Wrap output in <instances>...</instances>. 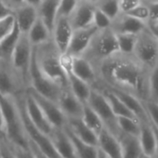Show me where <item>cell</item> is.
I'll use <instances>...</instances> for the list:
<instances>
[{
    "mask_svg": "<svg viewBox=\"0 0 158 158\" xmlns=\"http://www.w3.org/2000/svg\"><path fill=\"white\" fill-rule=\"evenodd\" d=\"M34 46L25 34H22L12 54L10 63L20 76L25 88H30V68L32 63Z\"/></svg>",
    "mask_w": 158,
    "mask_h": 158,
    "instance_id": "obj_6",
    "label": "cell"
},
{
    "mask_svg": "<svg viewBox=\"0 0 158 158\" xmlns=\"http://www.w3.org/2000/svg\"><path fill=\"white\" fill-rule=\"evenodd\" d=\"M75 137L89 144L98 146V135L92 131L81 117L67 118L65 126Z\"/></svg>",
    "mask_w": 158,
    "mask_h": 158,
    "instance_id": "obj_23",
    "label": "cell"
},
{
    "mask_svg": "<svg viewBox=\"0 0 158 158\" xmlns=\"http://www.w3.org/2000/svg\"><path fill=\"white\" fill-rule=\"evenodd\" d=\"M63 128L67 132L73 143L77 158H98V152H99L98 146L89 144L81 139H79L66 127H63Z\"/></svg>",
    "mask_w": 158,
    "mask_h": 158,
    "instance_id": "obj_28",
    "label": "cell"
},
{
    "mask_svg": "<svg viewBox=\"0 0 158 158\" xmlns=\"http://www.w3.org/2000/svg\"><path fill=\"white\" fill-rule=\"evenodd\" d=\"M133 55L151 71L158 65V40L147 27L137 35Z\"/></svg>",
    "mask_w": 158,
    "mask_h": 158,
    "instance_id": "obj_7",
    "label": "cell"
},
{
    "mask_svg": "<svg viewBox=\"0 0 158 158\" xmlns=\"http://www.w3.org/2000/svg\"><path fill=\"white\" fill-rule=\"evenodd\" d=\"M0 158H16L7 143L5 136H0Z\"/></svg>",
    "mask_w": 158,
    "mask_h": 158,
    "instance_id": "obj_42",
    "label": "cell"
},
{
    "mask_svg": "<svg viewBox=\"0 0 158 158\" xmlns=\"http://www.w3.org/2000/svg\"><path fill=\"white\" fill-rule=\"evenodd\" d=\"M42 1L43 0H23V3H26L30 6H33V7L38 9V7L40 6Z\"/></svg>",
    "mask_w": 158,
    "mask_h": 158,
    "instance_id": "obj_50",
    "label": "cell"
},
{
    "mask_svg": "<svg viewBox=\"0 0 158 158\" xmlns=\"http://www.w3.org/2000/svg\"><path fill=\"white\" fill-rule=\"evenodd\" d=\"M117 121H118L119 128L122 133L139 137V122L137 119L126 117V116H118Z\"/></svg>",
    "mask_w": 158,
    "mask_h": 158,
    "instance_id": "obj_33",
    "label": "cell"
},
{
    "mask_svg": "<svg viewBox=\"0 0 158 158\" xmlns=\"http://www.w3.org/2000/svg\"><path fill=\"white\" fill-rule=\"evenodd\" d=\"M26 90L27 89L13 69L10 61L0 60V94L14 98Z\"/></svg>",
    "mask_w": 158,
    "mask_h": 158,
    "instance_id": "obj_10",
    "label": "cell"
},
{
    "mask_svg": "<svg viewBox=\"0 0 158 158\" xmlns=\"http://www.w3.org/2000/svg\"><path fill=\"white\" fill-rule=\"evenodd\" d=\"M94 68L98 79L104 85L127 92L141 102L150 100L151 70L134 55L118 52L102 60Z\"/></svg>",
    "mask_w": 158,
    "mask_h": 158,
    "instance_id": "obj_1",
    "label": "cell"
},
{
    "mask_svg": "<svg viewBox=\"0 0 158 158\" xmlns=\"http://www.w3.org/2000/svg\"><path fill=\"white\" fill-rule=\"evenodd\" d=\"M24 105L30 120L37 128H39L42 132L48 136L53 127L46 118L42 110L40 109V107L38 106V104L36 103V102L35 101V99L33 98L28 89L26 90L24 96Z\"/></svg>",
    "mask_w": 158,
    "mask_h": 158,
    "instance_id": "obj_16",
    "label": "cell"
},
{
    "mask_svg": "<svg viewBox=\"0 0 158 158\" xmlns=\"http://www.w3.org/2000/svg\"><path fill=\"white\" fill-rule=\"evenodd\" d=\"M61 63L66 73L69 89L82 103H87L90 96L92 88L73 73L71 68V57L70 56L66 54L61 55Z\"/></svg>",
    "mask_w": 158,
    "mask_h": 158,
    "instance_id": "obj_12",
    "label": "cell"
},
{
    "mask_svg": "<svg viewBox=\"0 0 158 158\" xmlns=\"http://www.w3.org/2000/svg\"><path fill=\"white\" fill-rule=\"evenodd\" d=\"M6 140H7V143H8L10 149L11 150V152H13V154L15 155L16 158H35L33 152L30 150L29 146L28 147L21 146L19 144H16V143L9 140L7 138H6Z\"/></svg>",
    "mask_w": 158,
    "mask_h": 158,
    "instance_id": "obj_36",
    "label": "cell"
},
{
    "mask_svg": "<svg viewBox=\"0 0 158 158\" xmlns=\"http://www.w3.org/2000/svg\"><path fill=\"white\" fill-rule=\"evenodd\" d=\"M143 2H150V1H154V0H142Z\"/></svg>",
    "mask_w": 158,
    "mask_h": 158,
    "instance_id": "obj_55",
    "label": "cell"
},
{
    "mask_svg": "<svg viewBox=\"0 0 158 158\" xmlns=\"http://www.w3.org/2000/svg\"><path fill=\"white\" fill-rule=\"evenodd\" d=\"M96 5L79 0L77 5L69 15V20L73 30L92 25Z\"/></svg>",
    "mask_w": 158,
    "mask_h": 158,
    "instance_id": "obj_15",
    "label": "cell"
},
{
    "mask_svg": "<svg viewBox=\"0 0 158 158\" xmlns=\"http://www.w3.org/2000/svg\"><path fill=\"white\" fill-rule=\"evenodd\" d=\"M11 15H13V11L8 6L5 5L2 0H0V20L5 19Z\"/></svg>",
    "mask_w": 158,
    "mask_h": 158,
    "instance_id": "obj_47",
    "label": "cell"
},
{
    "mask_svg": "<svg viewBox=\"0 0 158 158\" xmlns=\"http://www.w3.org/2000/svg\"><path fill=\"white\" fill-rule=\"evenodd\" d=\"M121 12L127 13L138 5H139L142 0H118Z\"/></svg>",
    "mask_w": 158,
    "mask_h": 158,
    "instance_id": "obj_43",
    "label": "cell"
},
{
    "mask_svg": "<svg viewBox=\"0 0 158 158\" xmlns=\"http://www.w3.org/2000/svg\"><path fill=\"white\" fill-rule=\"evenodd\" d=\"M97 8L104 12L112 21L121 13L118 0H101Z\"/></svg>",
    "mask_w": 158,
    "mask_h": 158,
    "instance_id": "obj_34",
    "label": "cell"
},
{
    "mask_svg": "<svg viewBox=\"0 0 158 158\" xmlns=\"http://www.w3.org/2000/svg\"><path fill=\"white\" fill-rule=\"evenodd\" d=\"M30 89H32L38 94L55 102L56 103L58 102L63 89L60 86L52 81L50 78H48L40 71L35 58L34 50L30 68Z\"/></svg>",
    "mask_w": 158,
    "mask_h": 158,
    "instance_id": "obj_9",
    "label": "cell"
},
{
    "mask_svg": "<svg viewBox=\"0 0 158 158\" xmlns=\"http://www.w3.org/2000/svg\"><path fill=\"white\" fill-rule=\"evenodd\" d=\"M139 141L142 153L148 156H155L156 141L151 122H139Z\"/></svg>",
    "mask_w": 158,
    "mask_h": 158,
    "instance_id": "obj_25",
    "label": "cell"
},
{
    "mask_svg": "<svg viewBox=\"0 0 158 158\" xmlns=\"http://www.w3.org/2000/svg\"><path fill=\"white\" fill-rule=\"evenodd\" d=\"M57 103L66 118H77L82 116L84 103L75 97L69 87L62 89Z\"/></svg>",
    "mask_w": 158,
    "mask_h": 158,
    "instance_id": "obj_19",
    "label": "cell"
},
{
    "mask_svg": "<svg viewBox=\"0 0 158 158\" xmlns=\"http://www.w3.org/2000/svg\"><path fill=\"white\" fill-rule=\"evenodd\" d=\"M97 31L98 29L93 24L85 28L73 30L65 54L70 57L82 56Z\"/></svg>",
    "mask_w": 158,
    "mask_h": 158,
    "instance_id": "obj_13",
    "label": "cell"
},
{
    "mask_svg": "<svg viewBox=\"0 0 158 158\" xmlns=\"http://www.w3.org/2000/svg\"><path fill=\"white\" fill-rule=\"evenodd\" d=\"M34 51L40 71L62 89L68 88L66 73L61 63V54L52 39L35 46Z\"/></svg>",
    "mask_w": 158,
    "mask_h": 158,
    "instance_id": "obj_2",
    "label": "cell"
},
{
    "mask_svg": "<svg viewBox=\"0 0 158 158\" xmlns=\"http://www.w3.org/2000/svg\"><path fill=\"white\" fill-rule=\"evenodd\" d=\"M15 25L14 16H9L5 19L0 20V40L8 35L13 29Z\"/></svg>",
    "mask_w": 158,
    "mask_h": 158,
    "instance_id": "obj_40",
    "label": "cell"
},
{
    "mask_svg": "<svg viewBox=\"0 0 158 158\" xmlns=\"http://www.w3.org/2000/svg\"><path fill=\"white\" fill-rule=\"evenodd\" d=\"M92 24L98 29V30H103L107 28H111L112 20L101 10H99L96 7L94 16H93V22Z\"/></svg>",
    "mask_w": 158,
    "mask_h": 158,
    "instance_id": "obj_35",
    "label": "cell"
},
{
    "mask_svg": "<svg viewBox=\"0 0 158 158\" xmlns=\"http://www.w3.org/2000/svg\"><path fill=\"white\" fill-rule=\"evenodd\" d=\"M79 0H60V5L58 11V16H67L72 13Z\"/></svg>",
    "mask_w": 158,
    "mask_h": 158,
    "instance_id": "obj_41",
    "label": "cell"
},
{
    "mask_svg": "<svg viewBox=\"0 0 158 158\" xmlns=\"http://www.w3.org/2000/svg\"><path fill=\"white\" fill-rule=\"evenodd\" d=\"M118 52L127 55H133L136 45L137 35L133 34H116Z\"/></svg>",
    "mask_w": 158,
    "mask_h": 158,
    "instance_id": "obj_32",
    "label": "cell"
},
{
    "mask_svg": "<svg viewBox=\"0 0 158 158\" xmlns=\"http://www.w3.org/2000/svg\"><path fill=\"white\" fill-rule=\"evenodd\" d=\"M13 16L20 32L26 35L37 20L38 10L36 8L23 3L17 10H15Z\"/></svg>",
    "mask_w": 158,
    "mask_h": 158,
    "instance_id": "obj_22",
    "label": "cell"
},
{
    "mask_svg": "<svg viewBox=\"0 0 158 158\" xmlns=\"http://www.w3.org/2000/svg\"><path fill=\"white\" fill-rule=\"evenodd\" d=\"M139 158H154V157H152V156H148V155H145V154H141V156Z\"/></svg>",
    "mask_w": 158,
    "mask_h": 158,
    "instance_id": "obj_54",
    "label": "cell"
},
{
    "mask_svg": "<svg viewBox=\"0 0 158 158\" xmlns=\"http://www.w3.org/2000/svg\"><path fill=\"white\" fill-rule=\"evenodd\" d=\"M98 148L108 158H122L121 145L116 137L103 128L98 135Z\"/></svg>",
    "mask_w": 158,
    "mask_h": 158,
    "instance_id": "obj_24",
    "label": "cell"
},
{
    "mask_svg": "<svg viewBox=\"0 0 158 158\" xmlns=\"http://www.w3.org/2000/svg\"><path fill=\"white\" fill-rule=\"evenodd\" d=\"M116 53H118L116 34L111 28H107L98 30L95 33L82 57L87 59L95 67Z\"/></svg>",
    "mask_w": 158,
    "mask_h": 158,
    "instance_id": "obj_3",
    "label": "cell"
},
{
    "mask_svg": "<svg viewBox=\"0 0 158 158\" xmlns=\"http://www.w3.org/2000/svg\"><path fill=\"white\" fill-rule=\"evenodd\" d=\"M0 106L5 121V137L16 144L28 147V138L14 98L0 94Z\"/></svg>",
    "mask_w": 158,
    "mask_h": 158,
    "instance_id": "obj_4",
    "label": "cell"
},
{
    "mask_svg": "<svg viewBox=\"0 0 158 158\" xmlns=\"http://www.w3.org/2000/svg\"><path fill=\"white\" fill-rule=\"evenodd\" d=\"M71 68L73 73L91 88L97 83L98 75L94 66L84 57H71Z\"/></svg>",
    "mask_w": 158,
    "mask_h": 158,
    "instance_id": "obj_20",
    "label": "cell"
},
{
    "mask_svg": "<svg viewBox=\"0 0 158 158\" xmlns=\"http://www.w3.org/2000/svg\"><path fill=\"white\" fill-rule=\"evenodd\" d=\"M21 35L22 33L15 23L12 31L3 39L0 40V60L10 61Z\"/></svg>",
    "mask_w": 158,
    "mask_h": 158,
    "instance_id": "obj_30",
    "label": "cell"
},
{
    "mask_svg": "<svg viewBox=\"0 0 158 158\" xmlns=\"http://www.w3.org/2000/svg\"><path fill=\"white\" fill-rule=\"evenodd\" d=\"M81 118L84 121V123L97 135H99L100 132L104 128L102 120L95 113V111L88 103L83 104V113Z\"/></svg>",
    "mask_w": 158,
    "mask_h": 158,
    "instance_id": "obj_31",
    "label": "cell"
},
{
    "mask_svg": "<svg viewBox=\"0 0 158 158\" xmlns=\"http://www.w3.org/2000/svg\"><path fill=\"white\" fill-rule=\"evenodd\" d=\"M87 103L98 114L103 124L104 128H106L110 133L118 139L122 132L118 126L117 116L113 112L103 94L101 91L92 89Z\"/></svg>",
    "mask_w": 158,
    "mask_h": 158,
    "instance_id": "obj_8",
    "label": "cell"
},
{
    "mask_svg": "<svg viewBox=\"0 0 158 158\" xmlns=\"http://www.w3.org/2000/svg\"><path fill=\"white\" fill-rule=\"evenodd\" d=\"M2 1L13 11V13L15 10H17L22 4H23V0H2Z\"/></svg>",
    "mask_w": 158,
    "mask_h": 158,
    "instance_id": "obj_48",
    "label": "cell"
},
{
    "mask_svg": "<svg viewBox=\"0 0 158 158\" xmlns=\"http://www.w3.org/2000/svg\"><path fill=\"white\" fill-rule=\"evenodd\" d=\"M25 92L14 97V100L16 102V104H17L21 118H22V122L23 125V128H24V131L26 133L28 139L33 141L35 145H37V147L44 153H46L49 158H60V155L57 153L56 150L54 149L49 137L44 132H42L39 128H37L34 125V123L30 120L26 113L25 105H24Z\"/></svg>",
    "mask_w": 158,
    "mask_h": 158,
    "instance_id": "obj_5",
    "label": "cell"
},
{
    "mask_svg": "<svg viewBox=\"0 0 158 158\" xmlns=\"http://www.w3.org/2000/svg\"><path fill=\"white\" fill-rule=\"evenodd\" d=\"M121 145L122 158H139L142 154L139 137L121 133L118 138Z\"/></svg>",
    "mask_w": 158,
    "mask_h": 158,
    "instance_id": "obj_26",
    "label": "cell"
},
{
    "mask_svg": "<svg viewBox=\"0 0 158 158\" xmlns=\"http://www.w3.org/2000/svg\"><path fill=\"white\" fill-rule=\"evenodd\" d=\"M104 86H106V85H104ZM106 87L112 92H114L124 102V104L136 116V118L139 120V122H149L150 121L149 116H148L147 112H146V109H145V107L143 105V102L140 100H139L137 97H135V96H133V95H131V94H129L127 92H125L123 90L116 89H114V88H110L108 86H106Z\"/></svg>",
    "mask_w": 158,
    "mask_h": 158,
    "instance_id": "obj_21",
    "label": "cell"
},
{
    "mask_svg": "<svg viewBox=\"0 0 158 158\" xmlns=\"http://www.w3.org/2000/svg\"><path fill=\"white\" fill-rule=\"evenodd\" d=\"M29 92L42 110L43 114H45L46 118L49 122V124L52 126V127H57V128H61L65 126L66 124V116L63 114L61 112L60 108L59 107L58 103L55 102L38 94L32 89H28Z\"/></svg>",
    "mask_w": 158,
    "mask_h": 158,
    "instance_id": "obj_11",
    "label": "cell"
},
{
    "mask_svg": "<svg viewBox=\"0 0 158 158\" xmlns=\"http://www.w3.org/2000/svg\"><path fill=\"white\" fill-rule=\"evenodd\" d=\"M152 129H153V133H154V136H155V141H156V149H155V156H154V158H158V129L152 124Z\"/></svg>",
    "mask_w": 158,
    "mask_h": 158,
    "instance_id": "obj_51",
    "label": "cell"
},
{
    "mask_svg": "<svg viewBox=\"0 0 158 158\" xmlns=\"http://www.w3.org/2000/svg\"><path fill=\"white\" fill-rule=\"evenodd\" d=\"M148 31L158 40V21H148L146 23Z\"/></svg>",
    "mask_w": 158,
    "mask_h": 158,
    "instance_id": "obj_46",
    "label": "cell"
},
{
    "mask_svg": "<svg viewBox=\"0 0 158 158\" xmlns=\"http://www.w3.org/2000/svg\"><path fill=\"white\" fill-rule=\"evenodd\" d=\"M145 3L149 8V21H158V0Z\"/></svg>",
    "mask_w": 158,
    "mask_h": 158,
    "instance_id": "obj_44",
    "label": "cell"
},
{
    "mask_svg": "<svg viewBox=\"0 0 158 158\" xmlns=\"http://www.w3.org/2000/svg\"><path fill=\"white\" fill-rule=\"evenodd\" d=\"M146 28V23L139 21L127 13L121 12L112 21L111 29L115 34L138 35Z\"/></svg>",
    "mask_w": 158,
    "mask_h": 158,
    "instance_id": "obj_18",
    "label": "cell"
},
{
    "mask_svg": "<svg viewBox=\"0 0 158 158\" xmlns=\"http://www.w3.org/2000/svg\"><path fill=\"white\" fill-rule=\"evenodd\" d=\"M0 136H5V121L1 106H0Z\"/></svg>",
    "mask_w": 158,
    "mask_h": 158,
    "instance_id": "obj_49",
    "label": "cell"
},
{
    "mask_svg": "<svg viewBox=\"0 0 158 158\" xmlns=\"http://www.w3.org/2000/svg\"><path fill=\"white\" fill-rule=\"evenodd\" d=\"M60 0H43L38 7V16L46 23L48 28L52 33L53 25L58 15Z\"/></svg>",
    "mask_w": 158,
    "mask_h": 158,
    "instance_id": "obj_27",
    "label": "cell"
},
{
    "mask_svg": "<svg viewBox=\"0 0 158 158\" xmlns=\"http://www.w3.org/2000/svg\"><path fill=\"white\" fill-rule=\"evenodd\" d=\"M81 1H85V2H89V3H91L93 5H98V3L101 1V0H81Z\"/></svg>",
    "mask_w": 158,
    "mask_h": 158,
    "instance_id": "obj_52",
    "label": "cell"
},
{
    "mask_svg": "<svg viewBox=\"0 0 158 158\" xmlns=\"http://www.w3.org/2000/svg\"><path fill=\"white\" fill-rule=\"evenodd\" d=\"M73 32V28L72 27L69 17L58 16L56 18L51 33V39L61 55L67 51Z\"/></svg>",
    "mask_w": 158,
    "mask_h": 158,
    "instance_id": "obj_14",
    "label": "cell"
},
{
    "mask_svg": "<svg viewBox=\"0 0 158 158\" xmlns=\"http://www.w3.org/2000/svg\"><path fill=\"white\" fill-rule=\"evenodd\" d=\"M31 44L35 46H38L42 43H45L51 39V32L46 25V23L42 21V19L38 16L35 23L33 24L29 32L26 34Z\"/></svg>",
    "mask_w": 158,
    "mask_h": 158,
    "instance_id": "obj_29",
    "label": "cell"
},
{
    "mask_svg": "<svg viewBox=\"0 0 158 158\" xmlns=\"http://www.w3.org/2000/svg\"><path fill=\"white\" fill-rule=\"evenodd\" d=\"M150 100L158 103V65L151 71L150 73Z\"/></svg>",
    "mask_w": 158,
    "mask_h": 158,
    "instance_id": "obj_37",
    "label": "cell"
},
{
    "mask_svg": "<svg viewBox=\"0 0 158 158\" xmlns=\"http://www.w3.org/2000/svg\"><path fill=\"white\" fill-rule=\"evenodd\" d=\"M28 146L30 148V150L33 152L34 155L35 156V158H49L46 153H44L38 147L37 145H35L33 141L28 139Z\"/></svg>",
    "mask_w": 158,
    "mask_h": 158,
    "instance_id": "obj_45",
    "label": "cell"
},
{
    "mask_svg": "<svg viewBox=\"0 0 158 158\" xmlns=\"http://www.w3.org/2000/svg\"><path fill=\"white\" fill-rule=\"evenodd\" d=\"M127 13L139 21L144 22V23H147L149 21V15H150L149 8L145 2H141L139 5H138L137 7H135L134 9H132L131 10H129Z\"/></svg>",
    "mask_w": 158,
    "mask_h": 158,
    "instance_id": "obj_38",
    "label": "cell"
},
{
    "mask_svg": "<svg viewBox=\"0 0 158 158\" xmlns=\"http://www.w3.org/2000/svg\"><path fill=\"white\" fill-rule=\"evenodd\" d=\"M48 137L60 158H77L73 143L63 127H53Z\"/></svg>",
    "mask_w": 158,
    "mask_h": 158,
    "instance_id": "obj_17",
    "label": "cell"
},
{
    "mask_svg": "<svg viewBox=\"0 0 158 158\" xmlns=\"http://www.w3.org/2000/svg\"><path fill=\"white\" fill-rule=\"evenodd\" d=\"M142 102L146 109L150 122L158 129V103L152 101H146Z\"/></svg>",
    "mask_w": 158,
    "mask_h": 158,
    "instance_id": "obj_39",
    "label": "cell"
},
{
    "mask_svg": "<svg viewBox=\"0 0 158 158\" xmlns=\"http://www.w3.org/2000/svg\"><path fill=\"white\" fill-rule=\"evenodd\" d=\"M98 158H108V157L105 155V153H104L102 151H101V150L99 149V152H98Z\"/></svg>",
    "mask_w": 158,
    "mask_h": 158,
    "instance_id": "obj_53",
    "label": "cell"
}]
</instances>
